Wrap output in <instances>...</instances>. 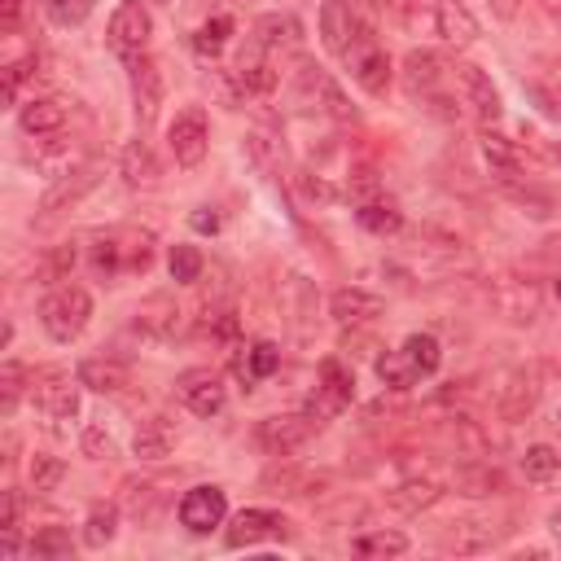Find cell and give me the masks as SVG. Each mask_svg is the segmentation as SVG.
Instances as JSON below:
<instances>
[{
    "label": "cell",
    "mask_w": 561,
    "mask_h": 561,
    "mask_svg": "<svg viewBox=\"0 0 561 561\" xmlns=\"http://www.w3.org/2000/svg\"><path fill=\"white\" fill-rule=\"evenodd\" d=\"M518 5H522V0H492V14L505 18V23H513L518 18Z\"/></svg>",
    "instance_id": "53"
},
{
    "label": "cell",
    "mask_w": 561,
    "mask_h": 561,
    "mask_svg": "<svg viewBox=\"0 0 561 561\" xmlns=\"http://www.w3.org/2000/svg\"><path fill=\"white\" fill-rule=\"evenodd\" d=\"M176 395H180V404L193 417H219L224 412V399H229V391H224V382H219L215 369H184L176 378Z\"/></svg>",
    "instance_id": "6"
},
{
    "label": "cell",
    "mask_w": 561,
    "mask_h": 561,
    "mask_svg": "<svg viewBox=\"0 0 561 561\" xmlns=\"http://www.w3.org/2000/svg\"><path fill=\"white\" fill-rule=\"evenodd\" d=\"M132 66V105H137V124L150 128L158 119V105H163V92H167V79H163V66L158 58H137L128 62Z\"/></svg>",
    "instance_id": "11"
},
{
    "label": "cell",
    "mask_w": 561,
    "mask_h": 561,
    "mask_svg": "<svg viewBox=\"0 0 561 561\" xmlns=\"http://www.w3.org/2000/svg\"><path fill=\"white\" fill-rule=\"evenodd\" d=\"M224 518H229V496H224L219 487L202 483V487L184 492V500H180V526L184 531L211 535L215 526H224Z\"/></svg>",
    "instance_id": "7"
},
{
    "label": "cell",
    "mask_w": 561,
    "mask_h": 561,
    "mask_svg": "<svg viewBox=\"0 0 561 561\" xmlns=\"http://www.w3.org/2000/svg\"><path fill=\"white\" fill-rule=\"evenodd\" d=\"M443 75H447V71H443V58L430 53V49H412V53L404 58V88H408V97L430 101V97L438 92Z\"/></svg>",
    "instance_id": "21"
},
{
    "label": "cell",
    "mask_w": 561,
    "mask_h": 561,
    "mask_svg": "<svg viewBox=\"0 0 561 561\" xmlns=\"http://www.w3.org/2000/svg\"><path fill=\"white\" fill-rule=\"evenodd\" d=\"M97 180H101V167L97 163H88V167H79V171H66L49 193H44V202H40V219H53V215H62V211H71V206H79L92 189H97Z\"/></svg>",
    "instance_id": "18"
},
{
    "label": "cell",
    "mask_w": 561,
    "mask_h": 561,
    "mask_svg": "<svg viewBox=\"0 0 561 561\" xmlns=\"http://www.w3.org/2000/svg\"><path fill=\"white\" fill-rule=\"evenodd\" d=\"M154 264V233L145 229H110L92 242V272L119 277V272H145Z\"/></svg>",
    "instance_id": "1"
},
{
    "label": "cell",
    "mask_w": 561,
    "mask_h": 561,
    "mask_svg": "<svg viewBox=\"0 0 561 561\" xmlns=\"http://www.w3.org/2000/svg\"><path fill=\"white\" fill-rule=\"evenodd\" d=\"M79 443H84V457H88V461H105L110 452H115V443H110V434H105L101 425H88Z\"/></svg>",
    "instance_id": "47"
},
{
    "label": "cell",
    "mask_w": 561,
    "mask_h": 561,
    "mask_svg": "<svg viewBox=\"0 0 561 561\" xmlns=\"http://www.w3.org/2000/svg\"><path fill=\"white\" fill-rule=\"evenodd\" d=\"M189 224H193L197 233H219V215H215L211 206H197V211L189 215Z\"/></svg>",
    "instance_id": "51"
},
{
    "label": "cell",
    "mask_w": 561,
    "mask_h": 561,
    "mask_svg": "<svg viewBox=\"0 0 561 561\" xmlns=\"http://www.w3.org/2000/svg\"><path fill=\"white\" fill-rule=\"evenodd\" d=\"M167 145H171V158L180 167H197L206 158V150H211V124H206V110L202 105H184L180 115L171 119Z\"/></svg>",
    "instance_id": "4"
},
{
    "label": "cell",
    "mask_w": 561,
    "mask_h": 561,
    "mask_svg": "<svg viewBox=\"0 0 561 561\" xmlns=\"http://www.w3.org/2000/svg\"><path fill=\"white\" fill-rule=\"evenodd\" d=\"M539 399V378L535 369H505L496 378V391H492V408L500 421H522Z\"/></svg>",
    "instance_id": "5"
},
{
    "label": "cell",
    "mask_w": 561,
    "mask_h": 561,
    "mask_svg": "<svg viewBox=\"0 0 561 561\" xmlns=\"http://www.w3.org/2000/svg\"><path fill=\"white\" fill-rule=\"evenodd\" d=\"M438 496H443V487H438L434 479H408V483H399V487L386 492V505H391L395 513H421V509H430Z\"/></svg>",
    "instance_id": "29"
},
{
    "label": "cell",
    "mask_w": 561,
    "mask_h": 561,
    "mask_svg": "<svg viewBox=\"0 0 561 561\" xmlns=\"http://www.w3.org/2000/svg\"><path fill=\"white\" fill-rule=\"evenodd\" d=\"M71 268H75V246H58L49 259V281H66Z\"/></svg>",
    "instance_id": "49"
},
{
    "label": "cell",
    "mask_w": 561,
    "mask_h": 561,
    "mask_svg": "<svg viewBox=\"0 0 561 561\" xmlns=\"http://www.w3.org/2000/svg\"><path fill=\"white\" fill-rule=\"evenodd\" d=\"M552 290H557V298H561V272H557V281H552Z\"/></svg>",
    "instance_id": "58"
},
{
    "label": "cell",
    "mask_w": 561,
    "mask_h": 561,
    "mask_svg": "<svg viewBox=\"0 0 561 561\" xmlns=\"http://www.w3.org/2000/svg\"><path fill=\"white\" fill-rule=\"evenodd\" d=\"M548 531L561 539V509H552V513H548Z\"/></svg>",
    "instance_id": "55"
},
{
    "label": "cell",
    "mask_w": 561,
    "mask_h": 561,
    "mask_svg": "<svg viewBox=\"0 0 561 561\" xmlns=\"http://www.w3.org/2000/svg\"><path fill=\"white\" fill-rule=\"evenodd\" d=\"M23 391H27V369L18 360H5V365H0V395H5V404H0V408H5V417L18 408Z\"/></svg>",
    "instance_id": "42"
},
{
    "label": "cell",
    "mask_w": 561,
    "mask_h": 561,
    "mask_svg": "<svg viewBox=\"0 0 561 561\" xmlns=\"http://www.w3.org/2000/svg\"><path fill=\"white\" fill-rule=\"evenodd\" d=\"M522 474L531 483H552L561 474V452H557V447H548V443L526 447V452H522Z\"/></svg>",
    "instance_id": "36"
},
{
    "label": "cell",
    "mask_w": 561,
    "mask_h": 561,
    "mask_svg": "<svg viewBox=\"0 0 561 561\" xmlns=\"http://www.w3.org/2000/svg\"><path fill=\"white\" fill-rule=\"evenodd\" d=\"M386 5H391V10H395V14H408V10H412V5H417V0H386Z\"/></svg>",
    "instance_id": "56"
},
{
    "label": "cell",
    "mask_w": 561,
    "mask_h": 561,
    "mask_svg": "<svg viewBox=\"0 0 561 561\" xmlns=\"http://www.w3.org/2000/svg\"><path fill=\"white\" fill-rule=\"evenodd\" d=\"M378 378H382V386H386V391H408V386H417V382H421L404 352H386V356L378 360Z\"/></svg>",
    "instance_id": "40"
},
{
    "label": "cell",
    "mask_w": 561,
    "mask_h": 561,
    "mask_svg": "<svg viewBox=\"0 0 561 561\" xmlns=\"http://www.w3.org/2000/svg\"><path fill=\"white\" fill-rule=\"evenodd\" d=\"M285 518L277 509H242L229 526H224V544L229 548H251L264 539H285Z\"/></svg>",
    "instance_id": "13"
},
{
    "label": "cell",
    "mask_w": 561,
    "mask_h": 561,
    "mask_svg": "<svg viewBox=\"0 0 561 561\" xmlns=\"http://www.w3.org/2000/svg\"><path fill=\"white\" fill-rule=\"evenodd\" d=\"M320 101H324V110H329V115H333V119H343V124H352V119H356V110L347 105L343 88H339V84H333L329 75H324V84H320Z\"/></svg>",
    "instance_id": "46"
},
{
    "label": "cell",
    "mask_w": 561,
    "mask_h": 561,
    "mask_svg": "<svg viewBox=\"0 0 561 561\" xmlns=\"http://www.w3.org/2000/svg\"><path fill=\"white\" fill-rule=\"evenodd\" d=\"M311 417L307 412H285V417H268V421H259V430H255V438H259V447L268 457H294L298 447L311 438Z\"/></svg>",
    "instance_id": "8"
},
{
    "label": "cell",
    "mask_w": 561,
    "mask_h": 561,
    "mask_svg": "<svg viewBox=\"0 0 561 561\" xmlns=\"http://www.w3.org/2000/svg\"><path fill=\"white\" fill-rule=\"evenodd\" d=\"M347 193H352V197H356V206H360V202L382 197V184H378V176H373V171H356V176H352V184H347Z\"/></svg>",
    "instance_id": "48"
},
{
    "label": "cell",
    "mask_w": 561,
    "mask_h": 561,
    "mask_svg": "<svg viewBox=\"0 0 561 561\" xmlns=\"http://www.w3.org/2000/svg\"><path fill=\"white\" fill-rule=\"evenodd\" d=\"M150 36H154V18L145 10V0H119V10L110 14V49H115L124 62H137L150 53Z\"/></svg>",
    "instance_id": "3"
},
{
    "label": "cell",
    "mask_w": 561,
    "mask_h": 561,
    "mask_svg": "<svg viewBox=\"0 0 561 561\" xmlns=\"http://www.w3.org/2000/svg\"><path fill=\"white\" fill-rule=\"evenodd\" d=\"M246 145H251V154H255V163H259V167H268V171H272V167L281 163V150H272V145H268V137H251Z\"/></svg>",
    "instance_id": "50"
},
{
    "label": "cell",
    "mask_w": 561,
    "mask_h": 561,
    "mask_svg": "<svg viewBox=\"0 0 561 561\" xmlns=\"http://www.w3.org/2000/svg\"><path fill=\"white\" fill-rule=\"evenodd\" d=\"M31 552H36V557H71V552H75V539H71V531H62V526H44V531L31 535Z\"/></svg>",
    "instance_id": "43"
},
{
    "label": "cell",
    "mask_w": 561,
    "mask_h": 561,
    "mask_svg": "<svg viewBox=\"0 0 561 561\" xmlns=\"http://www.w3.org/2000/svg\"><path fill=\"white\" fill-rule=\"evenodd\" d=\"M360 36H365V27L352 14V5H343V0H324L320 5V40H324V49L333 58H347L360 44Z\"/></svg>",
    "instance_id": "15"
},
{
    "label": "cell",
    "mask_w": 561,
    "mask_h": 561,
    "mask_svg": "<svg viewBox=\"0 0 561 561\" xmlns=\"http://www.w3.org/2000/svg\"><path fill=\"white\" fill-rule=\"evenodd\" d=\"M434 31H438L443 44L470 49L479 40V18L466 0H434Z\"/></svg>",
    "instance_id": "17"
},
{
    "label": "cell",
    "mask_w": 561,
    "mask_h": 561,
    "mask_svg": "<svg viewBox=\"0 0 561 561\" xmlns=\"http://www.w3.org/2000/svg\"><path fill=\"white\" fill-rule=\"evenodd\" d=\"M119 176H124V184H128V189H137V193H145V189H158V180H163V171H158V158H154V150H150L145 141H132V145H124Z\"/></svg>",
    "instance_id": "24"
},
{
    "label": "cell",
    "mask_w": 561,
    "mask_h": 561,
    "mask_svg": "<svg viewBox=\"0 0 561 561\" xmlns=\"http://www.w3.org/2000/svg\"><path fill=\"white\" fill-rule=\"evenodd\" d=\"M320 386L329 391V395H339L343 404H352L356 399V373L339 360V356H329V360H320Z\"/></svg>",
    "instance_id": "39"
},
{
    "label": "cell",
    "mask_w": 561,
    "mask_h": 561,
    "mask_svg": "<svg viewBox=\"0 0 561 561\" xmlns=\"http://www.w3.org/2000/svg\"><path fill=\"white\" fill-rule=\"evenodd\" d=\"M281 369V352L272 343H255L246 356H238V378L242 382H264Z\"/></svg>",
    "instance_id": "34"
},
{
    "label": "cell",
    "mask_w": 561,
    "mask_h": 561,
    "mask_svg": "<svg viewBox=\"0 0 561 561\" xmlns=\"http://www.w3.org/2000/svg\"><path fill=\"white\" fill-rule=\"evenodd\" d=\"M382 294L373 290H360V285H343V290H333L329 298V316L339 320V324H369L382 316Z\"/></svg>",
    "instance_id": "19"
},
{
    "label": "cell",
    "mask_w": 561,
    "mask_h": 561,
    "mask_svg": "<svg viewBox=\"0 0 561 561\" xmlns=\"http://www.w3.org/2000/svg\"><path fill=\"white\" fill-rule=\"evenodd\" d=\"M311 487H324V474H311V470L294 466L290 457H281V466H272L264 474V492L268 496H311Z\"/></svg>",
    "instance_id": "26"
},
{
    "label": "cell",
    "mask_w": 561,
    "mask_h": 561,
    "mask_svg": "<svg viewBox=\"0 0 561 561\" xmlns=\"http://www.w3.org/2000/svg\"><path fill=\"white\" fill-rule=\"evenodd\" d=\"M36 53H23V58H14V62H5V101H18V92H23V84L36 75Z\"/></svg>",
    "instance_id": "45"
},
{
    "label": "cell",
    "mask_w": 561,
    "mask_h": 561,
    "mask_svg": "<svg viewBox=\"0 0 561 561\" xmlns=\"http://www.w3.org/2000/svg\"><path fill=\"white\" fill-rule=\"evenodd\" d=\"M457 84H461V101L470 105V115H474L479 124H500L505 105H500V92H496V84H492L487 71L461 62V66H457Z\"/></svg>",
    "instance_id": "12"
},
{
    "label": "cell",
    "mask_w": 561,
    "mask_h": 561,
    "mask_svg": "<svg viewBox=\"0 0 561 561\" xmlns=\"http://www.w3.org/2000/svg\"><path fill=\"white\" fill-rule=\"evenodd\" d=\"M75 378H79V386H88V391H97V395H119V391H128V382H132L128 365L115 360V356H92V360H84Z\"/></svg>",
    "instance_id": "23"
},
{
    "label": "cell",
    "mask_w": 561,
    "mask_h": 561,
    "mask_svg": "<svg viewBox=\"0 0 561 561\" xmlns=\"http://www.w3.org/2000/svg\"><path fill=\"white\" fill-rule=\"evenodd\" d=\"M452 492L457 496H470V500H483V496H500L505 492V474L487 461H470V466H457L452 470Z\"/></svg>",
    "instance_id": "27"
},
{
    "label": "cell",
    "mask_w": 561,
    "mask_h": 561,
    "mask_svg": "<svg viewBox=\"0 0 561 561\" xmlns=\"http://www.w3.org/2000/svg\"><path fill=\"white\" fill-rule=\"evenodd\" d=\"M229 31H233V18H211V23H202L197 31H193V53L197 58H219L224 53V44H229Z\"/></svg>",
    "instance_id": "38"
},
{
    "label": "cell",
    "mask_w": 561,
    "mask_h": 561,
    "mask_svg": "<svg viewBox=\"0 0 561 561\" xmlns=\"http://www.w3.org/2000/svg\"><path fill=\"white\" fill-rule=\"evenodd\" d=\"M23 132L36 137V141H49V137H62L66 128V101L62 97H36L23 105Z\"/></svg>",
    "instance_id": "22"
},
{
    "label": "cell",
    "mask_w": 561,
    "mask_h": 561,
    "mask_svg": "<svg viewBox=\"0 0 561 561\" xmlns=\"http://www.w3.org/2000/svg\"><path fill=\"white\" fill-rule=\"evenodd\" d=\"M115 535H119V509L115 505H97L88 513V522H84V544L88 548H105Z\"/></svg>",
    "instance_id": "37"
},
{
    "label": "cell",
    "mask_w": 561,
    "mask_h": 561,
    "mask_svg": "<svg viewBox=\"0 0 561 561\" xmlns=\"http://www.w3.org/2000/svg\"><path fill=\"white\" fill-rule=\"evenodd\" d=\"M399 352L408 356V365L417 369V378H434L438 365H443V347H438L434 333H408Z\"/></svg>",
    "instance_id": "31"
},
{
    "label": "cell",
    "mask_w": 561,
    "mask_h": 561,
    "mask_svg": "<svg viewBox=\"0 0 561 561\" xmlns=\"http://www.w3.org/2000/svg\"><path fill=\"white\" fill-rule=\"evenodd\" d=\"M18 18H23V0H0V27L14 31Z\"/></svg>",
    "instance_id": "52"
},
{
    "label": "cell",
    "mask_w": 561,
    "mask_h": 561,
    "mask_svg": "<svg viewBox=\"0 0 561 561\" xmlns=\"http://www.w3.org/2000/svg\"><path fill=\"white\" fill-rule=\"evenodd\" d=\"M233 84H238L242 97H268L277 88V71L268 62H259V58H242L233 66Z\"/></svg>",
    "instance_id": "33"
},
{
    "label": "cell",
    "mask_w": 561,
    "mask_h": 561,
    "mask_svg": "<svg viewBox=\"0 0 561 561\" xmlns=\"http://www.w3.org/2000/svg\"><path fill=\"white\" fill-rule=\"evenodd\" d=\"M31 399L49 421H71L79 412V386L66 373H44L40 382L31 378Z\"/></svg>",
    "instance_id": "16"
},
{
    "label": "cell",
    "mask_w": 561,
    "mask_h": 561,
    "mask_svg": "<svg viewBox=\"0 0 561 561\" xmlns=\"http://www.w3.org/2000/svg\"><path fill=\"white\" fill-rule=\"evenodd\" d=\"M500 535H505V526H496L492 518H457V522H447V531L438 535V548H443V552H461V557H470V552L496 548Z\"/></svg>",
    "instance_id": "14"
},
{
    "label": "cell",
    "mask_w": 561,
    "mask_h": 561,
    "mask_svg": "<svg viewBox=\"0 0 561 561\" xmlns=\"http://www.w3.org/2000/svg\"><path fill=\"white\" fill-rule=\"evenodd\" d=\"M352 548L360 552V557H404L408 552V535L404 531H369V535H356L352 539Z\"/></svg>",
    "instance_id": "35"
},
{
    "label": "cell",
    "mask_w": 561,
    "mask_h": 561,
    "mask_svg": "<svg viewBox=\"0 0 561 561\" xmlns=\"http://www.w3.org/2000/svg\"><path fill=\"white\" fill-rule=\"evenodd\" d=\"M255 44L264 53H298L303 49V23L294 14H264L255 23Z\"/></svg>",
    "instance_id": "20"
},
{
    "label": "cell",
    "mask_w": 561,
    "mask_h": 561,
    "mask_svg": "<svg viewBox=\"0 0 561 561\" xmlns=\"http://www.w3.org/2000/svg\"><path fill=\"white\" fill-rule=\"evenodd\" d=\"M539 10H544L548 18H557V23H561V0H539Z\"/></svg>",
    "instance_id": "54"
},
{
    "label": "cell",
    "mask_w": 561,
    "mask_h": 561,
    "mask_svg": "<svg viewBox=\"0 0 561 561\" xmlns=\"http://www.w3.org/2000/svg\"><path fill=\"white\" fill-rule=\"evenodd\" d=\"M44 5H49V10H53L62 23H66V0H44Z\"/></svg>",
    "instance_id": "57"
},
{
    "label": "cell",
    "mask_w": 561,
    "mask_h": 561,
    "mask_svg": "<svg viewBox=\"0 0 561 561\" xmlns=\"http://www.w3.org/2000/svg\"><path fill=\"white\" fill-rule=\"evenodd\" d=\"M479 154H483V163L492 167V176H500V180H513V176L522 171L518 150H513L505 137H496V132H483V137H479Z\"/></svg>",
    "instance_id": "30"
},
{
    "label": "cell",
    "mask_w": 561,
    "mask_h": 561,
    "mask_svg": "<svg viewBox=\"0 0 561 561\" xmlns=\"http://www.w3.org/2000/svg\"><path fill=\"white\" fill-rule=\"evenodd\" d=\"M62 474H66V466H62L58 457H44V452L31 457V492H36V496L53 492V487L62 483Z\"/></svg>",
    "instance_id": "44"
},
{
    "label": "cell",
    "mask_w": 561,
    "mask_h": 561,
    "mask_svg": "<svg viewBox=\"0 0 561 561\" xmlns=\"http://www.w3.org/2000/svg\"><path fill=\"white\" fill-rule=\"evenodd\" d=\"M356 219H360V229H369L373 238H395L399 229H404V211L382 193V197H373V202H360L356 206Z\"/></svg>",
    "instance_id": "28"
},
{
    "label": "cell",
    "mask_w": 561,
    "mask_h": 561,
    "mask_svg": "<svg viewBox=\"0 0 561 561\" xmlns=\"http://www.w3.org/2000/svg\"><path fill=\"white\" fill-rule=\"evenodd\" d=\"M137 329L145 333V339L167 343V339H176V329H180V307L167 294H154V298H145L137 307Z\"/></svg>",
    "instance_id": "25"
},
{
    "label": "cell",
    "mask_w": 561,
    "mask_h": 561,
    "mask_svg": "<svg viewBox=\"0 0 561 561\" xmlns=\"http://www.w3.org/2000/svg\"><path fill=\"white\" fill-rule=\"evenodd\" d=\"M171 447H176V434L167 430V421H145L141 430H137V438H132V452L141 457V461H163V457H171Z\"/></svg>",
    "instance_id": "32"
},
{
    "label": "cell",
    "mask_w": 561,
    "mask_h": 561,
    "mask_svg": "<svg viewBox=\"0 0 561 561\" xmlns=\"http://www.w3.org/2000/svg\"><path fill=\"white\" fill-rule=\"evenodd\" d=\"M202 268H206V259H202V251H197V246H171V255H167V272H171V281L193 285V281H202Z\"/></svg>",
    "instance_id": "41"
},
{
    "label": "cell",
    "mask_w": 561,
    "mask_h": 561,
    "mask_svg": "<svg viewBox=\"0 0 561 561\" xmlns=\"http://www.w3.org/2000/svg\"><path fill=\"white\" fill-rule=\"evenodd\" d=\"M92 320V298L84 285H58L44 303H40V324L53 343H75Z\"/></svg>",
    "instance_id": "2"
},
{
    "label": "cell",
    "mask_w": 561,
    "mask_h": 561,
    "mask_svg": "<svg viewBox=\"0 0 561 561\" xmlns=\"http://www.w3.org/2000/svg\"><path fill=\"white\" fill-rule=\"evenodd\" d=\"M343 62L352 66V79H356V84H360L369 97H382V92L391 88V58H386V49H382V44H378L369 31L360 36V44H356V49H352Z\"/></svg>",
    "instance_id": "10"
},
{
    "label": "cell",
    "mask_w": 561,
    "mask_h": 561,
    "mask_svg": "<svg viewBox=\"0 0 561 561\" xmlns=\"http://www.w3.org/2000/svg\"><path fill=\"white\" fill-rule=\"evenodd\" d=\"M492 307L513 324H531L539 316V285L531 277H496L492 281Z\"/></svg>",
    "instance_id": "9"
}]
</instances>
